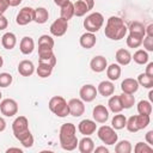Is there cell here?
<instances>
[{
	"label": "cell",
	"instance_id": "obj_23",
	"mask_svg": "<svg viewBox=\"0 0 153 153\" xmlns=\"http://www.w3.org/2000/svg\"><path fill=\"white\" fill-rule=\"evenodd\" d=\"M19 49L22 51V54L24 55H29L35 49V42L33 39L30 37V36H25L20 39V43H19Z\"/></svg>",
	"mask_w": 153,
	"mask_h": 153
},
{
	"label": "cell",
	"instance_id": "obj_56",
	"mask_svg": "<svg viewBox=\"0 0 153 153\" xmlns=\"http://www.w3.org/2000/svg\"><path fill=\"white\" fill-rule=\"evenodd\" d=\"M1 98H2V93H1V91H0V102H1Z\"/></svg>",
	"mask_w": 153,
	"mask_h": 153
},
{
	"label": "cell",
	"instance_id": "obj_18",
	"mask_svg": "<svg viewBox=\"0 0 153 153\" xmlns=\"http://www.w3.org/2000/svg\"><path fill=\"white\" fill-rule=\"evenodd\" d=\"M97 92L103 97H110L115 92V85L111 80H103L97 86Z\"/></svg>",
	"mask_w": 153,
	"mask_h": 153
},
{
	"label": "cell",
	"instance_id": "obj_49",
	"mask_svg": "<svg viewBox=\"0 0 153 153\" xmlns=\"http://www.w3.org/2000/svg\"><path fill=\"white\" fill-rule=\"evenodd\" d=\"M93 151H94L96 153H108V152H109V149H108L105 146H99V147H96Z\"/></svg>",
	"mask_w": 153,
	"mask_h": 153
},
{
	"label": "cell",
	"instance_id": "obj_31",
	"mask_svg": "<svg viewBox=\"0 0 153 153\" xmlns=\"http://www.w3.org/2000/svg\"><path fill=\"white\" fill-rule=\"evenodd\" d=\"M73 16H74V4L72 1H68L67 4L61 6V10H60V17L61 18L69 20Z\"/></svg>",
	"mask_w": 153,
	"mask_h": 153
},
{
	"label": "cell",
	"instance_id": "obj_37",
	"mask_svg": "<svg viewBox=\"0 0 153 153\" xmlns=\"http://www.w3.org/2000/svg\"><path fill=\"white\" fill-rule=\"evenodd\" d=\"M131 143L128 140H121L120 142H116L115 152L116 153H130L131 152Z\"/></svg>",
	"mask_w": 153,
	"mask_h": 153
},
{
	"label": "cell",
	"instance_id": "obj_19",
	"mask_svg": "<svg viewBox=\"0 0 153 153\" xmlns=\"http://www.w3.org/2000/svg\"><path fill=\"white\" fill-rule=\"evenodd\" d=\"M96 42H97V38H96V35L92 33V32H88L86 31L85 33H82L80 36V39H79V43L82 48L85 49H91L96 45Z\"/></svg>",
	"mask_w": 153,
	"mask_h": 153
},
{
	"label": "cell",
	"instance_id": "obj_32",
	"mask_svg": "<svg viewBox=\"0 0 153 153\" xmlns=\"http://www.w3.org/2000/svg\"><path fill=\"white\" fill-rule=\"evenodd\" d=\"M108 106H109V110L114 114H118L123 110V106L121 104V100H120V97L118 96H112L109 98V102H108Z\"/></svg>",
	"mask_w": 153,
	"mask_h": 153
},
{
	"label": "cell",
	"instance_id": "obj_45",
	"mask_svg": "<svg viewBox=\"0 0 153 153\" xmlns=\"http://www.w3.org/2000/svg\"><path fill=\"white\" fill-rule=\"evenodd\" d=\"M7 25H8L7 18H6L4 14H1V16H0V30H5V29L7 27Z\"/></svg>",
	"mask_w": 153,
	"mask_h": 153
},
{
	"label": "cell",
	"instance_id": "obj_41",
	"mask_svg": "<svg viewBox=\"0 0 153 153\" xmlns=\"http://www.w3.org/2000/svg\"><path fill=\"white\" fill-rule=\"evenodd\" d=\"M13 81V78L10 73H0V87H8Z\"/></svg>",
	"mask_w": 153,
	"mask_h": 153
},
{
	"label": "cell",
	"instance_id": "obj_35",
	"mask_svg": "<svg viewBox=\"0 0 153 153\" xmlns=\"http://www.w3.org/2000/svg\"><path fill=\"white\" fill-rule=\"evenodd\" d=\"M118 97H120V100H121V104H122L123 109H130V108L135 104V98H134V96L130 94V93L122 92Z\"/></svg>",
	"mask_w": 153,
	"mask_h": 153
},
{
	"label": "cell",
	"instance_id": "obj_52",
	"mask_svg": "<svg viewBox=\"0 0 153 153\" xmlns=\"http://www.w3.org/2000/svg\"><path fill=\"white\" fill-rule=\"evenodd\" d=\"M20 2H22V0H8V4H10V6H12V7H16V6H18Z\"/></svg>",
	"mask_w": 153,
	"mask_h": 153
},
{
	"label": "cell",
	"instance_id": "obj_28",
	"mask_svg": "<svg viewBox=\"0 0 153 153\" xmlns=\"http://www.w3.org/2000/svg\"><path fill=\"white\" fill-rule=\"evenodd\" d=\"M1 44L7 50L13 49L16 47V44H17V37H16V35L13 32H6L1 37Z\"/></svg>",
	"mask_w": 153,
	"mask_h": 153
},
{
	"label": "cell",
	"instance_id": "obj_26",
	"mask_svg": "<svg viewBox=\"0 0 153 153\" xmlns=\"http://www.w3.org/2000/svg\"><path fill=\"white\" fill-rule=\"evenodd\" d=\"M49 19V12L44 7H37L33 10V22L37 24H44Z\"/></svg>",
	"mask_w": 153,
	"mask_h": 153
},
{
	"label": "cell",
	"instance_id": "obj_44",
	"mask_svg": "<svg viewBox=\"0 0 153 153\" xmlns=\"http://www.w3.org/2000/svg\"><path fill=\"white\" fill-rule=\"evenodd\" d=\"M10 7V4H8V0H0V16L4 14L7 8Z\"/></svg>",
	"mask_w": 153,
	"mask_h": 153
},
{
	"label": "cell",
	"instance_id": "obj_1",
	"mask_svg": "<svg viewBox=\"0 0 153 153\" xmlns=\"http://www.w3.org/2000/svg\"><path fill=\"white\" fill-rule=\"evenodd\" d=\"M76 127L68 122L63 123L60 128L59 133V139H60V145L65 151H74L78 147V137H76Z\"/></svg>",
	"mask_w": 153,
	"mask_h": 153
},
{
	"label": "cell",
	"instance_id": "obj_12",
	"mask_svg": "<svg viewBox=\"0 0 153 153\" xmlns=\"http://www.w3.org/2000/svg\"><path fill=\"white\" fill-rule=\"evenodd\" d=\"M94 6V0H78L74 2V16L82 17Z\"/></svg>",
	"mask_w": 153,
	"mask_h": 153
},
{
	"label": "cell",
	"instance_id": "obj_14",
	"mask_svg": "<svg viewBox=\"0 0 153 153\" xmlns=\"http://www.w3.org/2000/svg\"><path fill=\"white\" fill-rule=\"evenodd\" d=\"M78 130L80 131V134H82L84 136H90L92 135L96 130H97V124H96V121H92V120H82L79 122L78 124Z\"/></svg>",
	"mask_w": 153,
	"mask_h": 153
},
{
	"label": "cell",
	"instance_id": "obj_11",
	"mask_svg": "<svg viewBox=\"0 0 153 153\" xmlns=\"http://www.w3.org/2000/svg\"><path fill=\"white\" fill-rule=\"evenodd\" d=\"M38 57H39L41 62L49 63V65H51L54 67L56 65V57L54 55L53 48H50V47H41V45H38Z\"/></svg>",
	"mask_w": 153,
	"mask_h": 153
},
{
	"label": "cell",
	"instance_id": "obj_54",
	"mask_svg": "<svg viewBox=\"0 0 153 153\" xmlns=\"http://www.w3.org/2000/svg\"><path fill=\"white\" fill-rule=\"evenodd\" d=\"M148 97H149V100H152V99H153V91H152V90L149 91V93H148Z\"/></svg>",
	"mask_w": 153,
	"mask_h": 153
},
{
	"label": "cell",
	"instance_id": "obj_29",
	"mask_svg": "<svg viewBox=\"0 0 153 153\" xmlns=\"http://www.w3.org/2000/svg\"><path fill=\"white\" fill-rule=\"evenodd\" d=\"M121 66L118 63H111L106 67V76L109 78V80L115 81L121 76Z\"/></svg>",
	"mask_w": 153,
	"mask_h": 153
},
{
	"label": "cell",
	"instance_id": "obj_6",
	"mask_svg": "<svg viewBox=\"0 0 153 153\" xmlns=\"http://www.w3.org/2000/svg\"><path fill=\"white\" fill-rule=\"evenodd\" d=\"M97 135L100 141L105 145H115L118 140V135L116 130L110 126H102L97 129Z\"/></svg>",
	"mask_w": 153,
	"mask_h": 153
},
{
	"label": "cell",
	"instance_id": "obj_4",
	"mask_svg": "<svg viewBox=\"0 0 153 153\" xmlns=\"http://www.w3.org/2000/svg\"><path fill=\"white\" fill-rule=\"evenodd\" d=\"M149 116L148 115H135V116H130L127 120L126 123V128L130 131V133H136L143 128H146L149 124Z\"/></svg>",
	"mask_w": 153,
	"mask_h": 153
},
{
	"label": "cell",
	"instance_id": "obj_15",
	"mask_svg": "<svg viewBox=\"0 0 153 153\" xmlns=\"http://www.w3.org/2000/svg\"><path fill=\"white\" fill-rule=\"evenodd\" d=\"M92 116H93V120L97 123H105L109 120V110L104 105L98 104V105H96L93 108Z\"/></svg>",
	"mask_w": 153,
	"mask_h": 153
},
{
	"label": "cell",
	"instance_id": "obj_7",
	"mask_svg": "<svg viewBox=\"0 0 153 153\" xmlns=\"http://www.w3.org/2000/svg\"><path fill=\"white\" fill-rule=\"evenodd\" d=\"M0 111L6 117H12L18 112V104L12 98H6L0 102Z\"/></svg>",
	"mask_w": 153,
	"mask_h": 153
},
{
	"label": "cell",
	"instance_id": "obj_38",
	"mask_svg": "<svg viewBox=\"0 0 153 153\" xmlns=\"http://www.w3.org/2000/svg\"><path fill=\"white\" fill-rule=\"evenodd\" d=\"M137 112L140 115H148L152 114V104L148 100H140L137 103Z\"/></svg>",
	"mask_w": 153,
	"mask_h": 153
},
{
	"label": "cell",
	"instance_id": "obj_25",
	"mask_svg": "<svg viewBox=\"0 0 153 153\" xmlns=\"http://www.w3.org/2000/svg\"><path fill=\"white\" fill-rule=\"evenodd\" d=\"M115 57L120 66H127L131 61V54L127 49H118L115 54Z\"/></svg>",
	"mask_w": 153,
	"mask_h": 153
},
{
	"label": "cell",
	"instance_id": "obj_10",
	"mask_svg": "<svg viewBox=\"0 0 153 153\" xmlns=\"http://www.w3.org/2000/svg\"><path fill=\"white\" fill-rule=\"evenodd\" d=\"M31 22H33V8L27 7V6L23 7L16 17V23L20 26H24V25H27Z\"/></svg>",
	"mask_w": 153,
	"mask_h": 153
},
{
	"label": "cell",
	"instance_id": "obj_24",
	"mask_svg": "<svg viewBox=\"0 0 153 153\" xmlns=\"http://www.w3.org/2000/svg\"><path fill=\"white\" fill-rule=\"evenodd\" d=\"M78 149L81 153H91L94 149V142L90 136H84L78 142Z\"/></svg>",
	"mask_w": 153,
	"mask_h": 153
},
{
	"label": "cell",
	"instance_id": "obj_33",
	"mask_svg": "<svg viewBox=\"0 0 153 153\" xmlns=\"http://www.w3.org/2000/svg\"><path fill=\"white\" fill-rule=\"evenodd\" d=\"M126 123H127V117L124 115H122L121 112H118L117 115H115L112 117V120H111V127L115 130L123 129L126 127Z\"/></svg>",
	"mask_w": 153,
	"mask_h": 153
},
{
	"label": "cell",
	"instance_id": "obj_47",
	"mask_svg": "<svg viewBox=\"0 0 153 153\" xmlns=\"http://www.w3.org/2000/svg\"><path fill=\"white\" fill-rule=\"evenodd\" d=\"M145 73H146L147 75H149V76H153V62H148Z\"/></svg>",
	"mask_w": 153,
	"mask_h": 153
},
{
	"label": "cell",
	"instance_id": "obj_27",
	"mask_svg": "<svg viewBox=\"0 0 153 153\" xmlns=\"http://www.w3.org/2000/svg\"><path fill=\"white\" fill-rule=\"evenodd\" d=\"M17 140H19L20 141V143L23 145V147H25V148H30V147H32L33 146V136H32V134H31V131H30V129H27L26 131H24V133H20L19 135H17V136H14Z\"/></svg>",
	"mask_w": 153,
	"mask_h": 153
},
{
	"label": "cell",
	"instance_id": "obj_39",
	"mask_svg": "<svg viewBox=\"0 0 153 153\" xmlns=\"http://www.w3.org/2000/svg\"><path fill=\"white\" fill-rule=\"evenodd\" d=\"M54 38L49 35H42L39 38H38V45L41 47H50V48H54Z\"/></svg>",
	"mask_w": 153,
	"mask_h": 153
},
{
	"label": "cell",
	"instance_id": "obj_34",
	"mask_svg": "<svg viewBox=\"0 0 153 153\" xmlns=\"http://www.w3.org/2000/svg\"><path fill=\"white\" fill-rule=\"evenodd\" d=\"M148 53L145 49H139L134 53V55L131 56V60H134V62H136L137 65H145L148 62Z\"/></svg>",
	"mask_w": 153,
	"mask_h": 153
},
{
	"label": "cell",
	"instance_id": "obj_40",
	"mask_svg": "<svg viewBox=\"0 0 153 153\" xmlns=\"http://www.w3.org/2000/svg\"><path fill=\"white\" fill-rule=\"evenodd\" d=\"M142 39L143 38H139V37L128 35V37H127V45L129 48H139L142 44Z\"/></svg>",
	"mask_w": 153,
	"mask_h": 153
},
{
	"label": "cell",
	"instance_id": "obj_53",
	"mask_svg": "<svg viewBox=\"0 0 153 153\" xmlns=\"http://www.w3.org/2000/svg\"><path fill=\"white\" fill-rule=\"evenodd\" d=\"M69 0H54V2H55V5H57V6H63L65 4H67Z\"/></svg>",
	"mask_w": 153,
	"mask_h": 153
},
{
	"label": "cell",
	"instance_id": "obj_22",
	"mask_svg": "<svg viewBox=\"0 0 153 153\" xmlns=\"http://www.w3.org/2000/svg\"><path fill=\"white\" fill-rule=\"evenodd\" d=\"M35 72V66L30 60H23L18 65V73L23 76H30Z\"/></svg>",
	"mask_w": 153,
	"mask_h": 153
},
{
	"label": "cell",
	"instance_id": "obj_50",
	"mask_svg": "<svg viewBox=\"0 0 153 153\" xmlns=\"http://www.w3.org/2000/svg\"><path fill=\"white\" fill-rule=\"evenodd\" d=\"M11 152H18V153H23V149L18 148V147H10L6 149V153H11Z\"/></svg>",
	"mask_w": 153,
	"mask_h": 153
},
{
	"label": "cell",
	"instance_id": "obj_36",
	"mask_svg": "<svg viewBox=\"0 0 153 153\" xmlns=\"http://www.w3.org/2000/svg\"><path fill=\"white\" fill-rule=\"evenodd\" d=\"M136 81H137L139 86H142V87H145V88H149V90H151V88L153 87V76H149V75H147L146 73H141V74L137 76Z\"/></svg>",
	"mask_w": 153,
	"mask_h": 153
},
{
	"label": "cell",
	"instance_id": "obj_48",
	"mask_svg": "<svg viewBox=\"0 0 153 153\" xmlns=\"http://www.w3.org/2000/svg\"><path fill=\"white\" fill-rule=\"evenodd\" d=\"M146 30V36H151L153 37V23H149L147 27H145Z\"/></svg>",
	"mask_w": 153,
	"mask_h": 153
},
{
	"label": "cell",
	"instance_id": "obj_2",
	"mask_svg": "<svg viewBox=\"0 0 153 153\" xmlns=\"http://www.w3.org/2000/svg\"><path fill=\"white\" fill-rule=\"evenodd\" d=\"M128 27L124 24L123 19L116 16L110 17L106 20V25L104 29V33L109 39L112 41H120L122 38H124V36L127 35Z\"/></svg>",
	"mask_w": 153,
	"mask_h": 153
},
{
	"label": "cell",
	"instance_id": "obj_8",
	"mask_svg": "<svg viewBox=\"0 0 153 153\" xmlns=\"http://www.w3.org/2000/svg\"><path fill=\"white\" fill-rule=\"evenodd\" d=\"M98 92H97V87L92 84H86L84 86H81V88L79 90V96L80 99L84 103H90L92 100L96 99Z\"/></svg>",
	"mask_w": 153,
	"mask_h": 153
},
{
	"label": "cell",
	"instance_id": "obj_46",
	"mask_svg": "<svg viewBox=\"0 0 153 153\" xmlns=\"http://www.w3.org/2000/svg\"><path fill=\"white\" fill-rule=\"evenodd\" d=\"M146 141H147V143H148L149 146L153 145V130L147 131V134H146Z\"/></svg>",
	"mask_w": 153,
	"mask_h": 153
},
{
	"label": "cell",
	"instance_id": "obj_13",
	"mask_svg": "<svg viewBox=\"0 0 153 153\" xmlns=\"http://www.w3.org/2000/svg\"><path fill=\"white\" fill-rule=\"evenodd\" d=\"M68 109L69 115H72L73 117H80L85 112V104L79 98H72L68 102Z\"/></svg>",
	"mask_w": 153,
	"mask_h": 153
},
{
	"label": "cell",
	"instance_id": "obj_43",
	"mask_svg": "<svg viewBox=\"0 0 153 153\" xmlns=\"http://www.w3.org/2000/svg\"><path fill=\"white\" fill-rule=\"evenodd\" d=\"M142 44L146 51H153V37L151 36H145L142 39Z\"/></svg>",
	"mask_w": 153,
	"mask_h": 153
},
{
	"label": "cell",
	"instance_id": "obj_16",
	"mask_svg": "<svg viewBox=\"0 0 153 153\" xmlns=\"http://www.w3.org/2000/svg\"><path fill=\"white\" fill-rule=\"evenodd\" d=\"M27 129H29V121L25 116H18L12 123V130H13L14 136L19 135L20 133L26 131Z\"/></svg>",
	"mask_w": 153,
	"mask_h": 153
},
{
	"label": "cell",
	"instance_id": "obj_30",
	"mask_svg": "<svg viewBox=\"0 0 153 153\" xmlns=\"http://www.w3.org/2000/svg\"><path fill=\"white\" fill-rule=\"evenodd\" d=\"M53 68H54V66H51L49 63H45V62L38 61V67L36 68V72H37V75L39 78H48V76L51 75Z\"/></svg>",
	"mask_w": 153,
	"mask_h": 153
},
{
	"label": "cell",
	"instance_id": "obj_42",
	"mask_svg": "<svg viewBox=\"0 0 153 153\" xmlns=\"http://www.w3.org/2000/svg\"><path fill=\"white\" fill-rule=\"evenodd\" d=\"M152 151H153L152 146H149L148 143H143V142H137L134 147L135 153H148V152H152Z\"/></svg>",
	"mask_w": 153,
	"mask_h": 153
},
{
	"label": "cell",
	"instance_id": "obj_3",
	"mask_svg": "<svg viewBox=\"0 0 153 153\" xmlns=\"http://www.w3.org/2000/svg\"><path fill=\"white\" fill-rule=\"evenodd\" d=\"M48 106H49V110L57 117H66L69 115L68 103L61 96H54L53 98H50Z\"/></svg>",
	"mask_w": 153,
	"mask_h": 153
},
{
	"label": "cell",
	"instance_id": "obj_55",
	"mask_svg": "<svg viewBox=\"0 0 153 153\" xmlns=\"http://www.w3.org/2000/svg\"><path fill=\"white\" fill-rule=\"evenodd\" d=\"M2 65H4V60H2V57H1V55H0V68L2 67Z\"/></svg>",
	"mask_w": 153,
	"mask_h": 153
},
{
	"label": "cell",
	"instance_id": "obj_5",
	"mask_svg": "<svg viewBox=\"0 0 153 153\" xmlns=\"http://www.w3.org/2000/svg\"><path fill=\"white\" fill-rule=\"evenodd\" d=\"M82 24H84V27L86 29V31L92 32V33H96L103 26V24H104V17L99 12H93V13L88 14L84 19V23Z\"/></svg>",
	"mask_w": 153,
	"mask_h": 153
},
{
	"label": "cell",
	"instance_id": "obj_51",
	"mask_svg": "<svg viewBox=\"0 0 153 153\" xmlns=\"http://www.w3.org/2000/svg\"><path fill=\"white\" fill-rule=\"evenodd\" d=\"M5 129H6V121L2 117H0V133L4 131Z\"/></svg>",
	"mask_w": 153,
	"mask_h": 153
},
{
	"label": "cell",
	"instance_id": "obj_21",
	"mask_svg": "<svg viewBox=\"0 0 153 153\" xmlns=\"http://www.w3.org/2000/svg\"><path fill=\"white\" fill-rule=\"evenodd\" d=\"M121 90H122V92L134 94V93L139 90V84H137L136 79L127 78V79H124V80L121 82Z\"/></svg>",
	"mask_w": 153,
	"mask_h": 153
},
{
	"label": "cell",
	"instance_id": "obj_17",
	"mask_svg": "<svg viewBox=\"0 0 153 153\" xmlns=\"http://www.w3.org/2000/svg\"><path fill=\"white\" fill-rule=\"evenodd\" d=\"M90 67L93 72L96 73H102L108 67V61L104 56L102 55H97L94 57H92V60L90 61Z\"/></svg>",
	"mask_w": 153,
	"mask_h": 153
},
{
	"label": "cell",
	"instance_id": "obj_9",
	"mask_svg": "<svg viewBox=\"0 0 153 153\" xmlns=\"http://www.w3.org/2000/svg\"><path fill=\"white\" fill-rule=\"evenodd\" d=\"M68 29V20L63 19V18H57L56 20H54L50 25V33L55 37H61L67 32Z\"/></svg>",
	"mask_w": 153,
	"mask_h": 153
},
{
	"label": "cell",
	"instance_id": "obj_20",
	"mask_svg": "<svg viewBox=\"0 0 153 153\" xmlns=\"http://www.w3.org/2000/svg\"><path fill=\"white\" fill-rule=\"evenodd\" d=\"M129 30V35L139 37V38H143L146 36V30L142 23L140 22H131L129 24V26H127Z\"/></svg>",
	"mask_w": 153,
	"mask_h": 153
}]
</instances>
